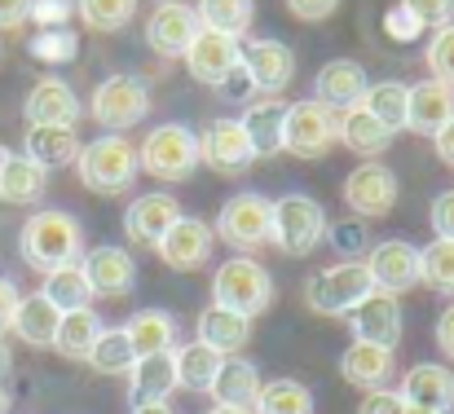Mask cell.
Masks as SVG:
<instances>
[{
	"label": "cell",
	"mask_w": 454,
	"mask_h": 414,
	"mask_svg": "<svg viewBox=\"0 0 454 414\" xmlns=\"http://www.w3.org/2000/svg\"><path fill=\"white\" fill-rule=\"evenodd\" d=\"M18 252L35 274H53L67 265H80L84 256V230L71 212L62 207H40L27 216L22 234H18Z\"/></svg>",
	"instance_id": "obj_1"
},
{
	"label": "cell",
	"mask_w": 454,
	"mask_h": 414,
	"mask_svg": "<svg viewBox=\"0 0 454 414\" xmlns=\"http://www.w3.org/2000/svg\"><path fill=\"white\" fill-rule=\"evenodd\" d=\"M142 163H137V145L129 137H93L89 145H80L75 154V176L84 190L93 194H124L133 181H137Z\"/></svg>",
	"instance_id": "obj_2"
},
{
	"label": "cell",
	"mask_w": 454,
	"mask_h": 414,
	"mask_svg": "<svg viewBox=\"0 0 454 414\" xmlns=\"http://www.w3.org/2000/svg\"><path fill=\"white\" fill-rule=\"evenodd\" d=\"M274 277L261 261L252 256H230L216 274H212V304L216 309H230L247 322H256L270 304H274Z\"/></svg>",
	"instance_id": "obj_3"
},
{
	"label": "cell",
	"mask_w": 454,
	"mask_h": 414,
	"mask_svg": "<svg viewBox=\"0 0 454 414\" xmlns=\"http://www.w3.org/2000/svg\"><path fill=\"white\" fill-rule=\"evenodd\" d=\"M326 207L309 194H283L270 203V243L283 256H309L317 243H326Z\"/></svg>",
	"instance_id": "obj_4"
},
{
	"label": "cell",
	"mask_w": 454,
	"mask_h": 414,
	"mask_svg": "<svg viewBox=\"0 0 454 414\" xmlns=\"http://www.w3.org/2000/svg\"><path fill=\"white\" fill-rule=\"evenodd\" d=\"M371 291H375V282H371L362 261H340V265H326V269L309 274L304 304L322 317H348Z\"/></svg>",
	"instance_id": "obj_5"
},
{
	"label": "cell",
	"mask_w": 454,
	"mask_h": 414,
	"mask_svg": "<svg viewBox=\"0 0 454 414\" xmlns=\"http://www.w3.org/2000/svg\"><path fill=\"white\" fill-rule=\"evenodd\" d=\"M93 120L106 129V133H129L137 129L146 115H151V84L142 75H129V71H115L106 75L98 89H93V102H89Z\"/></svg>",
	"instance_id": "obj_6"
},
{
	"label": "cell",
	"mask_w": 454,
	"mask_h": 414,
	"mask_svg": "<svg viewBox=\"0 0 454 414\" xmlns=\"http://www.w3.org/2000/svg\"><path fill=\"white\" fill-rule=\"evenodd\" d=\"M137 163L154 181H168V185L190 181L194 168H199V137L185 124H159L137 145Z\"/></svg>",
	"instance_id": "obj_7"
},
{
	"label": "cell",
	"mask_w": 454,
	"mask_h": 414,
	"mask_svg": "<svg viewBox=\"0 0 454 414\" xmlns=\"http://www.w3.org/2000/svg\"><path fill=\"white\" fill-rule=\"evenodd\" d=\"M335 111L322 106L317 98H304V102H287V115H283V150L296 154V159H322L331 145H335Z\"/></svg>",
	"instance_id": "obj_8"
},
{
	"label": "cell",
	"mask_w": 454,
	"mask_h": 414,
	"mask_svg": "<svg viewBox=\"0 0 454 414\" xmlns=\"http://www.w3.org/2000/svg\"><path fill=\"white\" fill-rule=\"evenodd\" d=\"M397 194H402V181L388 163L380 159H366L357 163L348 176H344V203L353 207L357 221H380L397 207Z\"/></svg>",
	"instance_id": "obj_9"
},
{
	"label": "cell",
	"mask_w": 454,
	"mask_h": 414,
	"mask_svg": "<svg viewBox=\"0 0 454 414\" xmlns=\"http://www.w3.org/2000/svg\"><path fill=\"white\" fill-rule=\"evenodd\" d=\"M212 234L234 252H256L270 243V199L265 194H234L221 203Z\"/></svg>",
	"instance_id": "obj_10"
},
{
	"label": "cell",
	"mask_w": 454,
	"mask_h": 414,
	"mask_svg": "<svg viewBox=\"0 0 454 414\" xmlns=\"http://www.w3.org/2000/svg\"><path fill=\"white\" fill-rule=\"evenodd\" d=\"M190 80L207 84V89H225V80L243 66V40H230V35H216V31H203L190 40V49L181 53Z\"/></svg>",
	"instance_id": "obj_11"
},
{
	"label": "cell",
	"mask_w": 454,
	"mask_h": 414,
	"mask_svg": "<svg viewBox=\"0 0 454 414\" xmlns=\"http://www.w3.org/2000/svg\"><path fill=\"white\" fill-rule=\"evenodd\" d=\"M22 115H27L31 129H75L80 115H84V102H80V93L67 80L40 75L31 84L27 102H22Z\"/></svg>",
	"instance_id": "obj_12"
},
{
	"label": "cell",
	"mask_w": 454,
	"mask_h": 414,
	"mask_svg": "<svg viewBox=\"0 0 454 414\" xmlns=\"http://www.w3.org/2000/svg\"><path fill=\"white\" fill-rule=\"evenodd\" d=\"M243 75L252 80L256 93L265 98H278L292 75H296V53L283 44V40H270V35H256L243 44Z\"/></svg>",
	"instance_id": "obj_13"
},
{
	"label": "cell",
	"mask_w": 454,
	"mask_h": 414,
	"mask_svg": "<svg viewBox=\"0 0 454 414\" xmlns=\"http://www.w3.org/2000/svg\"><path fill=\"white\" fill-rule=\"evenodd\" d=\"M212 243H216V234H212V225H207L203 216H181V221L154 243V252H159V261H163L168 269L194 274V269L207 265Z\"/></svg>",
	"instance_id": "obj_14"
},
{
	"label": "cell",
	"mask_w": 454,
	"mask_h": 414,
	"mask_svg": "<svg viewBox=\"0 0 454 414\" xmlns=\"http://www.w3.org/2000/svg\"><path fill=\"white\" fill-rule=\"evenodd\" d=\"M402 295H388V291H371L353 313H348V331L353 340L362 344H375V348H397L402 344Z\"/></svg>",
	"instance_id": "obj_15"
},
{
	"label": "cell",
	"mask_w": 454,
	"mask_h": 414,
	"mask_svg": "<svg viewBox=\"0 0 454 414\" xmlns=\"http://www.w3.org/2000/svg\"><path fill=\"white\" fill-rule=\"evenodd\" d=\"M366 274L375 282V291H388V295H402L411 286H419V247L406 243V238H384L366 252Z\"/></svg>",
	"instance_id": "obj_16"
},
{
	"label": "cell",
	"mask_w": 454,
	"mask_h": 414,
	"mask_svg": "<svg viewBox=\"0 0 454 414\" xmlns=\"http://www.w3.org/2000/svg\"><path fill=\"white\" fill-rule=\"evenodd\" d=\"M80 274H84L89 291L98 300H120V295H129L137 286V261L124 247L102 243V247H93V252L80 256Z\"/></svg>",
	"instance_id": "obj_17"
},
{
	"label": "cell",
	"mask_w": 454,
	"mask_h": 414,
	"mask_svg": "<svg viewBox=\"0 0 454 414\" xmlns=\"http://www.w3.org/2000/svg\"><path fill=\"white\" fill-rule=\"evenodd\" d=\"M199 163H207L221 176L247 172L256 163V154H252V141L243 133V124L239 120H212L199 137Z\"/></svg>",
	"instance_id": "obj_18"
},
{
	"label": "cell",
	"mask_w": 454,
	"mask_h": 414,
	"mask_svg": "<svg viewBox=\"0 0 454 414\" xmlns=\"http://www.w3.org/2000/svg\"><path fill=\"white\" fill-rule=\"evenodd\" d=\"M194 35H199V13L185 0H163V4H154V13L146 18V44L163 62L181 58Z\"/></svg>",
	"instance_id": "obj_19"
},
{
	"label": "cell",
	"mask_w": 454,
	"mask_h": 414,
	"mask_svg": "<svg viewBox=\"0 0 454 414\" xmlns=\"http://www.w3.org/2000/svg\"><path fill=\"white\" fill-rule=\"evenodd\" d=\"M181 216H185V212H181V203H176L172 194H142V199H133L129 212H124V234H129V243H137V247H154Z\"/></svg>",
	"instance_id": "obj_20"
},
{
	"label": "cell",
	"mask_w": 454,
	"mask_h": 414,
	"mask_svg": "<svg viewBox=\"0 0 454 414\" xmlns=\"http://www.w3.org/2000/svg\"><path fill=\"white\" fill-rule=\"evenodd\" d=\"M397 397L406 406H424L433 414H450L454 410V371H446L442 362H419L402 375Z\"/></svg>",
	"instance_id": "obj_21"
},
{
	"label": "cell",
	"mask_w": 454,
	"mask_h": 414,
	"mask_svg": "<svg viewBox=\"0 0 454 414\" xmlns=\"http://www.w3.org/2000/svg\"><path fill=\"white\" fill-rule=\"evenodd\" d=\"M313 89H317V102L331 106V111L340 115V111H348V106L362 102V93L371 89V75H366L362 62L335 58V62H326V66L313 75Z\"/></svg>",
	"instance_id": "obj_22"
},
{
	"label": "cell",
	"mask_w": 454,
	"mask_h": 414,
	"mask_svg": "<svg viewBox=\"0 0 454 414\" xmlns=\"http://www.w3.org/2000/svg\"><path fill=\"white\" fill-rule=\"evenodd\" d=\"M393 371H397V357H393V348H375V344H362V340H353V344L340 353V375H344L353 388H362V393H375V388H384V384L393 379Z\"/></svg>",
	"instance_id": "obj_23"
},
{
	"label": "cell",
	"mask_w": 454,
	"mask_h": 414,
	"mask_svg": "<svg viewBox=\"0 0 454 414\" xmlns=\"http://www.w3.org/2000/svg\"><path fill=\"white\" fill-rule=\"evenodd\" d=\"M454 115V89L450 84H442V80H419V84H411V102H406V129L411 133H424V137H433L446 120Z\"/></svg>",
	"instance_id": "obj_24"
},
{
	"label": "cell",
	"mask_w": 454,
	"mask_h": 414,
	"mask_svg": "<svg viewBox=\"0 0 454 414\" xmlns=\"http://www.w3.org/2000/svg\"><path fill=\"white\" fill-rule=\"evenodd\" d=\"M44 190H49V172L40 163H31L27 154L4 150V159H0V203L31 207V203L44 199Z\"/></svg>",
	"instance_id": "obj_25"
},
{
	"label": "cell",
	"mask_w": 454,
	"mask_h": 414,
	"mask_svg": "<svg viewBox=\"0 0 454 414\" xmlns=\"http://www.w3.org/2000/svg\"><path fill=\"white\" fill-rule=\"evenodd\" d=\"M58 322H62L58 304H49L40 291H27V295L18 300V309H13L9 331H13L22 344H31V348H53V340H58Z\"/></svg>",
	"instance_id": "obj_26"
},
{
	"label": "cell",
	"mask_w": 454,
	"mask_h": 414,
	"mask_svg": "<svg viewBox=\"0 0 454 414\" xmlns=\"http://www.w3.org/2000/svg\"><path fill=\"white\" fill-rule=\"evenodd\" d=\"M261 371L247 362V357H225L221 362V371H216V379H212V388H207V397L216 402V406H234V410H252L256 406V393H261Z\"/></svg>",
	"instance_id": "obj_27"
},
{
	"label": "cell",
	"mask_w": 454,
	"mask_h": 414,
	"mask_svg": "<svg viewBox=\"0 0 454 414\" xmlns=\"http://www.w3.org/2000/svg\"><path fill=\"white\" fill-rule=\"evenodd\" d=\"M124 340L133 348V357H159L176 348V317L163 309H137L124 322Z\"/></svg>",
	"instance_id": "obj_28"
},
{
	"label": "cell",
	"mask_w": 454,
	"mask_h": 414,
	"mask_svg": "<svg viewBox=\"0 0 454 414\" xmlns=\"http://www.w3.org/2000/svg\"><path fill=\"white\" fill-rule=\"evenodd\" d=\"M283 115H287V102L283 98H261L243 111V133L252 141V154L256 159H274L283 150Z\"/></svg>",
	"instance_id": "obj_29"
},
{
	"label": "cell",
	"mask_w": 454,
	"mask_h": 414,
	"mask_svg": "<svg viewBox=\"0 0 454 414\" xmlns=\"http://www.w3.org/2000/svg\"><path fill=\"white\" fill-rule=\"evenodd\" d=\"M129 388H133V402H137V406H168V397L176 393V366H172V353L137 357L133 371H129Z\"/></svg>",
	"instance_id": "obj_30"
},
{
	"label": "cell",
	"mask_w": 454,
	"mask_h": 414,
	"mask_svg": "<svg viewBox=\"0 0 454 414\" xmlns=\"http://www.w3.org/2000/svg\"><path fill=\"white\" fill-rule=\"evenodd\" d=\"M199 340H203L207 348H216L221 357H234L239 348H247V340H252V322L239 317V313H230V309L207 304V309L199 313Z\"/></svg>",
	"instance_id": "obj_31"
},
{
	"label": "cell",
	"mask_w": 454,
	"mask_h": 414,
	"mask_svg": "<svg viewBox=\"0 0 454 414\" xmlns=\"http://www.w3.org/2000/svg\"><path fill=\"white\" fill-rule=\"evenodd\" d=\"M335 141H340L344 150L362 154V159H375V154H384V150L393 145V133L380 129L362 106H348V111H340V120H335Z\"/></svg>",
	"instance_id": "obj_32"
},
{
	"label": "cell",
	"mask_w": 454,
	"mask_h": 414,
	"mask_svg": "<svg viewBox=\"0 0 454 414\" xmlns=\"http://www.w3.org/2000/svg\"><path fill=\"white\" fill-rule=\"evenodd\" d=\"M80 145H84V141H80L75 129H27V137H22V154H27L31 163H40L44 172H53V168L75 163Z\"/></svg>",
	"instance_id": "obj_33"
},
{
	"label": "cell",
	"mask_w": 454,
	"mask_h": 414,
	"mask_svg": "<svg viewBox=\"0 0 454 414\" xmlns=\"http://www.w3.org/2000/svg\"><path fill=\"white\" fill-rule=\"evenodd\" d=\"M406 102H411V84H402V80H380V84H371L366 93H362V111L380 124V129H388L393 137L406 129Z\"/></svg>",
	"instance_id": "obj_34"
},
{
	"label": "cell",
	"mask_w": 454,
	"mask_h": 414,
	"mask_svg": "<svg viewBox=\"0 0 454 414\" xmlns=\"http://www.w3.org/2000/svg\"><path fill=\"white\" fill-rule=\"evenodd\" d=\"M221 353L207 348L203 340H190L181 348H172V366H176V388H190V393H207L216 371H221Z\"/></svg>",
	"instance_id": "obj_35"
},
{
	"label": "cell",
	"mask_w": 454,
	"mask_h": 414,
	"mask_svg": "<svg viewBox=\"0 0 454 414\" xmlns=\"http://www.w3.org/2000/svg\"><path fill=\"white\" fill-rule=\"evenodd\" d=\"M199 27L203 31H216V35H230V40H243L256 22V0H199Z\"/></svg>",
	"instance_id": "obj_36"
},
{
	"label": "cell",
	"mask_w": 454,
	"mask_h": 414,
	"mask_svg": "<svg viewBox=\"0 0 454 414\" xmlns=\"http://www.w3.org/2000/svg\"><path fill=\"white\" fill-rule=\"evenodd\" d=\"M98 335H102V317H98L93 309H71V313H62V322H58L53 348H58L62 357H71V362H89Z\"/></svg>",
	"instance_id": "obj_37"
},
{
	"label": "cell",
	"mask_w": 454,
	"mask_h": 414,
	"mask_svg": "<svg viewBox=\"0 0 454 414\" xmlns=\"http://www.w3.org/2000/svg\"><path fill=\"white\" fill-rule=\"evenodd\" d=\"M252 414H313V393L296 379H270L261 384Z\"/></svg>",
	"instance_id": "obj_38"
},
{
	"label": "cell",
	"mask_w": 454,
	"mask_h": 414,
	"mask_svg": "<svg viewBox=\"0 0 454 414\" xmlns=\"http://www.w3.org/2000/svg\"><path fill=\"white\" fill-rule=\"evenodd\" d=\"M40 295H44L49 304H58V313L89 309V300H93V291H89V282H84V274H80V265H67V269H53V274H44Z\"/></svg>",
	"instance_id": "obj_39"
},
{
	"label": "cell",
	"mask_w": 454,
	"mask_h": 414,
	"mask_svg": "<svg viewBox=\"0 0 454 414\" xmlns=\"http://www.w3.org/2000/svg\"><path fill=\"white\" fill-rule=\"evenodd\" d=\"M133 348H129V340H124V326H102V335H98V344H93V353H89V366L98 371V375H129L133 371Z\"/></svg>",
	"instance_id": "obj_40"
},
{
	"label": "cell",
	"mask_w": 454,
	"mask_h": 414,
	"mask_svg": "<svg viewBox=\"0 0 454 414\" xmlns=\"http://www.w3.org/2000/svg\"><path fill=\"white\" fill-rule=\"evenodd\" d=\"M75 13L84 18L89 31H124L133 18H137V0H75Z\"/></svg>",
	"instance_id": "obj_41"
},
{
	"label": "cell",
	"mask_w": 454,
	"mask_h": 414,
	"mask_svg": "<svg viewBox=\"0 0 454 414\" xmlns=\"http://www.w3.org/2000/svg\"><path fill=\"white\" fill-rule=\"evenodd\" d=\"M419 282L454 300V243L433 238L428 247H419Z\"/></svg>",
	"instance_id": "obj_42"
},
{
	"label": "cell",
	"mask_w": 454,
	"mask_h": 414,
	"mask_svg": "<svg viewBox=\"0 0 454 414\" xmlns=\"http://www.w3.org/2000/svg\"><path fill=\"white\" fill-rule=\"evenodd\" d=\"M27 53H31L35 62L62 66V62H75V53H80V35H75L71 27H58V31H35V35H31V44H27Z\"/></svg>",
	"instance_id": "obj_43"
},
{
	"label": "cell",
	"mask_w": 454,
	"mask_h": 414,
	"mask_svg": "<svg viewBox=\"0 0 454 414\" xmlns=\"http://www.w3.org/2000/svg\"><path fill=\"white\" fill-rule=\"evenodd\" d=\"M326 243L344 256V261H366V252H371V234H366V221H335V225H326Z\"/></svg>",
	"instance_id": "obj_44"
},
{
	"label": "cell",
	"mask_w": 454,
	"mask_h": 414,
	"mask_svg": "<svg viewBox=\"0 0 454 414\" xmlns=\"http://www.w3.org/2000/svg\"><path fill=\"white\" fill-rule=\"evenodd\" d=\"M424 62H428L433 80H442V84H450V89H454V22H446V27H437V31L428 35Z\"/></svg>",
	"instance_id": "obj_45"
},
{
	"label": "cell",
	"mask_w": 454,
	"mask_h": 414,
	"mask_svg": "<svg viewBox=\"0 0 454 414\" xmlns=\"http://www.w3.org/2000/svg\"><path fill=\"white\" fill-rule=\"evenodd\" d=\"M397 9H406L424 31L433 27H446V22H454V0H397Z\"/></svg>",
	"instance_id": "obj_46"
},
{
	"label": "cell",
	"mask_w": 454,
	"mask_h": 414,
	"mask_svg": "<svg viewBox=\"0 0 454 414\" xmlns=\"http://www.w3.org/2000/svg\"><path fill=\"white\" fill-rule=\"evenodd\" d=\"M71 13H75V0H31L27 22H35L40 31H58L71 22Z\"/></svg>",
	"instance_id": "obj_47"
},
{
	"label": "cell",
	"mask_w": 454,
	"mask_h": 414,
	"mask_svg": "<svg viewBox=\"0 0 454 414\" xmlns=\"http://www.w3.org/2000/svg\"><path fill=\"white\" fill-rule=\"evenodd\" d=\"M428 225H433L437 238L454 243V190H442V194L433 199V207H428Z\"/></svg>",
	"instance_id": "obj_48"
},
{
	"label": "cell",
	"mask_w": 454,
	"mask_h": 414,
	"mask_svg": "<svg viewBox=\"0 0 454 414\" xmlns=\"http://www.w3.org/2000/svg\"><path fill=\"white\" fill-rule=\"evenodd\" d=\"M384 31H388V40H397V44H411V40H415L424 27H419V22H415L406 9H388V13H384Z\"/></svg>",
	"instance_id": "obj_49"
},
{
	"label": "cell",
	"mask_w": 454,
	"mask_h": 414,
	"mask_svg": "<svg viewBox=\"0 0 454 414\" xmlns=\"http://www.w3.org/2000/svg\"><path fill=\"white\" fill-rule=\"evenodd\" d=\"M357 414H402V397L393 388H375L357 402Z\"/></svg>",
	"instance_id": "obj_50"
},
{
	"label": "cell",
	"mask_w": 454,
	"mask_h": 414,
	"mask_svg": "<svg viewBox=\"0 0 454 414\" xmlns=\"http://www.w3.org/2000/svg\"><path fill=\"white\" fill-rule=\"evenodd\" d=\"M287 9H292L301 22H326V18L340 9V0H287Z\"/></svg>",
	"instance_id": "obj_51"
},
{
	"label": "cell",
	"mask_w": 454,
	"mask_h": 414,
	"mask_svg": "<svg viewBox=\"0 0 454 414\" xmlns=\"http://www.w3.org/2000/svg\"><path fill=\"white\" fill-rule=\"evenodd\" d=\"M18 300H22L18 282H13V277H4V274H0V335L9 331V322H13V309H18Z\"/></svg>",
	"instance_id": "obj_52"
},
{
	"label": "cell",
	"mask_w": 454,
	"mask_h": 414,
	"mask_svg": "<svg viewBox=\"0 0 454 414\" xmlns=\"http://www.w3.org/2000/svg\"><path fill=\"white\" fill-rule=\"evenodd\" d=\"M27 9H31V0H0V31L22 27L27 22Z\"/></svg>",
	"instance_id": "obj_53"
},
{
	"label": "cell",
	"mask_w": 454,
	"mask_h": 414,
	"mask_svg": "<svg viewBox=\"0 0 454 414\" xmlns=\"http://www.w3.org/2000/svg\"><path fill=\"white\" fill-rule=\"evenodd\" d=\"M437 348L454 362V304H446L442 317H437Z\"/></svg>",
	"instance_id": "obj_54"
},
{
	"label": "cell",
	"mask_w": 454,
	"mask_h": 414,
	"mask_svg": "<svg viewBox=\"0 0 454 414\" xmlns=\"http://www.w3.org/2000/svg\"><path fill=\"white\" fill-rule=\"evenodd\" d=\"M433 145H437V159H442L446 168H454V115L433 133Z\"/></svg>",
	"instance_id": "obj_55"
},
{
	"label": "cell",
	"mask_w": 454,
	"mask_h": 414,
	"mask_svg": "<svg viewBox=\"0 0 454 414\" xmlns=\"http://www.w3.org/2000/svg\"><path fill=\"white\" fill-rule=\"evenodd\" d=\"M221 93H225V98H239V102H243V98H252L256 89H252V80H247V75H243V66H239V71H234V75L225 80V89H221Z\"/></svg>",
	"instance_id": "obj_56"
},
{
	"label": "cell",
	"mask_w": 454,
	"mask_h": 414,
	"mask_svg": "<svg viewBox=\"0 0 454 414\" xmlns=\"http://www.w3.org/2000/svg\"><path fill=\"white\" fill-rule=\"evenodd\" d=\"M9 371H13V348H9V344L0 340V384L9 379Z\"/></svg>",
	"instance_id": "obj_57"
},
{
	"label": "cell",
	"mask_w": 454,
	"mask_h": 414,
	"mask_svg": "<svg viewBox=\"0 0 454 414\" xmlns=\"http://www.w3.org/2000/svg\"><path fill=\"white\" fill-rule=\"evenodd\" d=\"M129 414H176L172 406H133Z\"/></svg>",
	"instance_id": "obj_58"
},
{
	"label": "cell",
	"mask_w": 454,
	"mask_h": 414,
	"mask_svg": "<svg viewBox=\"0 0 454 414\" xmlns=\"http://www.w3.org/2000/svg\"><path fill=\"white\" fill-rule=\"evenodd\" d=\"M9 406H13V397H9V388L0 384V414H9Z\"/></svg>",
	"instance_id": "obj_59"
},
{
	"label": "cell",
	"mask_w": 454,
	"mask_h": 414,
	"mask_svg": "<svg viewBox=\"0 0 454 414\" xmlns=\"http://www.w3.org/2000/svg\"><path fill=\"white\" fill-rule=\"evenodd\" d=\"M207 414H252V410H234V406H212Z\"/></svg>",
	"instance_id": "obj_60"
},
{
	"label": "cell",
	"mask_w": 454,
	"mask_h": 414,
	"mask_svg": "<svg viewBox=\"0 0 454 414\" xmlns=\"http://www.w3.org/2000/svg\"><path fill=\"white\" fill-rule=\"evenodd\" d=\"M402 414H433V410H424V406H406V402H402Z\"/></svg>",
	"instance_id": "obj_61"
},
{
	"label": "cell",
	"mask_w": 454,
	"mask_h": 414,
	"mask_svg": "<svg viewBox=\"0 0 454 414\" xmlns=\"http://www.w3.org/2000/svg\"><path fill=\"white\" fill-rule=\"evenodd\" d=\"M0 159H4V145H0Z\"/></svg>",
	"instance_id": "obj_62"
},
{
	"label": "cell",
	"mask_w": 454,
	"mask_h": 414,
	"mask_svg": "<svg viewBox=\"0 0 454 414\" xmlns=\"http://www.w3.org/2000/svg\"><path fill=\"white\" fill-rule=\"evenodd\" d=\"M154 4H163V0H154Z\"/></svg>",
	"instance_id": "obj_63"
},
{
	"label": "cell",
	"mask_w": 454,
	"mask_h": 414,
	"mask_svg": "<svg viewBox=\"0 0 454 414\" xmlns=\"http://www.w3.org/2000/svg\"><path fill=\"white\" fill-rule=\"evenodd\" d=\"M0 53H4V49H0Z\"/></svg>",
	"instance_id": "obj_64"
}]
</instances>
